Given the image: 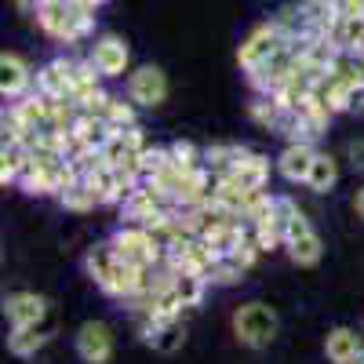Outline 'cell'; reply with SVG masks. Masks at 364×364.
<instances>
[{
  "label": "cell",
  "instance_id": "cell-1",
  "mask_svg": "<svg viewBox=\"0 0 364 364\" xmlns=\"http://www.w3.org/2000/svg\"><path fill=\"white\" fill-rule=\"evenodd\" d=\"M302 55H306V37H291V41H284L269 58H262L259 66L248 70V84H252V91H255V95H277V91L284 87V80L291 77V70L302 63Z\"/></svg>",
  "mask_w": 364,
  "mask_h": 364
},
{
  "label": "cell",
  "instance_id": "cell-2",
  "mask_svg": "<svg viewBox=\"0 0 364 364\" xmlns=\"http://www.w3.org/2000/svg\"><path fill=\"white\" fill-rule=\"evenodd\" d=\"M233 331L248 350H262V346L273 343V336H277V314H273L266 302H248V306H240L233 314Z\"/></svg>",
  "mask_w": 364,
  "mask_h": 364
},
{
  "label": "cell",
  "instance_id": "cell-3",
  "mask_svg": "<svg viewBox=\"0 0 364 364\" xmlns=\"http://www.w3.org/2000/svg\"><path fill=\"white\" fill-rule=\"evenodd\" d=\"M109 240H113L117 255L124 259V262H132V266L154 269L157 262H164V259H161V252H157V245H154V237H149V230H146V226L120 223V226H117V233H113Z\"/></svg>",
  "mask_w": 364,
  "mask_h": 364
},
{
  "label": "cell",
  "instance_id": "cell-4",
  "mask_svg": "<svg viewBox=\"0 0 364 364\" xmlns=\"http://www.w3.org/2000/svg\"><path fill=\"white\" fill-rule=\"evenodd\" d=\"M288 37H284V29L277 26V22H259L255 29H252V33L245 37V41H240V51H237V63H240V70H252V66H259L262 63V58H269L273 51H277L281 44H284Z\"/></svg>",
  "mask_w": 364,
  "mask_h": 364
},
{
  "label": "cell",
  "instance_id": "cell-5",
  "mask_svg": "<svg viewBox=\"0 0 364 364\" xmlns=\"http://www.w3.org/2000/svg\"><path fill=\"white\" fill-rule=\"evenodd\" d=\"M284 248H288V255H291V262L295 266H317L321 262V237H317V230L310 226V219L299 215L288 223V233H284Z\"/></svg>",
  "mask_w": 364,
  "mask_h": 364
},
{
  "label": "cell",
  "instance_id": "cell-6",
  "mask_svg": "<svg viewBox=\"0 0 364 364\" xmlns=\"http://www.w3.org/2000/svg\"><path fill=\"white\" fill-rule=\"evenodd\" d=\"M128 99L142 109H154L168 99V77L157 66H139L135 73H128Z\"/></svg>",
  "mask_w": 364,
  "mask_h": 364
},
{
  "label": "cell",
  "instance_id": "cell-7",
  "mask_svg": "<svg viewBox=\"0 0 364 364\" xmlns=\"http://www.w3.org/2000/svg\"><path fill=\"white\" fill-rule=\"evenodd\" d=\"M77 353L84 364H106L113 357V331L102 321H87L77 331Z\"/></svg>",
  "mask_w": 364,
  "mask_h": 364
},
{
  "label": "cell",
  "instance_id": "cell-8",
  "mask_svg": "<svg viewBox=\"0 0 364 364\" xmlns=\"http://www.w3.org/2000/svg\"><path fill=\"white\" fill-rule=\"evenodd\" d=\"M26 91H33V70L26 66V58L15 55V51H4L0 55V95L8 102L22 99Z\"/></svg>",
  "mask_w": 364,
  "mask_h": 364
},
{
  "label": "cell",
  "instance_id": "cell-9",
  "mask_svg": "<svg viewBox=\"0 0 364 364\" xmlns=\"http://www.w3.org/2000/svg\"><path fill=\"white\" fill-rule=\"evenodd\" d=\"M87 58L99 66L102 77H124L128 73V63H132V51H128V44L120 41V37L106 33V37L95 41V48H91Z\"/></svg>",
  "mask_w": 364,
  "mask_h": 364
},
{
  "label": "cell",
  "instance_id": "cell-10",
  "mask_svg": "<svg viewBox=\"0 0 364 364\" xmlns=\"http://www.w3.org/2000/svg\"><path fill=\"white\" fill-rule=\"evenodd\" d=\"M33 87L48 99H73V80H70V58H51L33 73Z\"/></svg>",
  "mask_w": 364,
  "mask_h": 364
},
{
  "label": "cell",
  "instance_id": "cell-11",
  "mask_svg": "<svg viewBox=\"0 0 364 364\" xmlns=\"http://www.w3.org/2000/svg\"><path fill=\"white\" fill-rule=\"evenodd\" d=\"M226 178H233L237 186H245V190H266V182H269V161L262 154H252V149L237 146V168Z\"/></svg>",
  "mask_w": 364,
  "mask_h": 364
},
{
  "label": "cell",
  "instance_id": "cell-12",
  "mask_svg": "<svg viewBox=\"0 0 364 364\" xmlns=\"http://www.w3.org/2000/svg\"><path fill=\"white\" fill-rule=\"evenodd\" d=\"M314 161H317V146L314 142H288L281 149V157H277V171L288 182H306Z\"/></svg>",
  "mask_w": 364,
  "mask_h": 364
},
{
  "label": "cell",
  "instance_id": "cell-13",
  "mask_svg": "<svg viewBox=\"0 0 364 364\" xmlns=\"http://www.w3.org/2000/svg\"><path fill=\"white\" fill-rule=\"evenodd\" d=\"M4 314L11 321V328H26V324H41L48 314V302L33 291H15L4 299Z\"/></svg>",
  "mask_w": 364,
  "mask_h": 364
},
{
  "label": "cell",
  "instance_id": "cell-14",
  "mask_svg": "<svg viewBox=\"0 0 364 364\" xmlns=\"http://www.w3.org/2000/svg\"><path fill=\"white\" fill-rule=\"evenodd\" d=\"M324 353L331 364H357L364 357V343L353 328H331L324 339Z\"/></svg>",
  "mask_w": 364,
  "mask_h": 364
},
{
  "label": "cell",
  "instance_id": "cell-15",
  "mask_svg": "<svg viewBox=\"0 0 364 364\" xmlns=\"http://www.w3.org/2000/svg\"><path fill=\"white\" fill-rule=\"evenodd\" d=\"M70 80H73V99L84 106L95 91H102V73L91 58H70Z\"/></svg>",
  "mask_w": 364,
  "mask_h": 364
},
{
  "label": "cell",
  "instance_id": "cell-16",
  "mask_svg": "<svg viewBox=\"0 0 364 364\" xmlns=\"http://www.w3.org/2000/svg\"><path fill=\"white\" fill-rule=\"evenodd\" d=\"M84 182H87L91 190H95L99 204H120V186H117V168H113V164L99 161L95 168L84 175Z\"/></svg>",
  "mask_w": 364,
  "mask_h": 364
},
{
  "label": "cell",
  "instance_id": "cell-17",
  "mask_svg": "<svg viewBox=\"0 0 364 364\" xmlns=\"http://www.w3.org/2000/svg\"><path fill=\"white\" fill-rule=\"evenodd\" d=\"M328 41L339 51H364V15H343L328 33Z\"/></svg>",
  "mask_w": 364,
  "mask_h": 364
},
{
  "label": "cell",
  "instance_id": "cell-18",
  "mask_svg": "<svg viewBox=\"0 0 364 364\" xmlns=\"http://www.w3.org/2000/svg\"><path fill=\"white\" fill-rule=\"evenodd\" d=\"M29 146H22V142H4L0 146V182H4V186H18V175L29 168Z\"/></svg>",
  "mask_w": 364,
  "mask_h": 364
},
{
  "label": "cell",
  "instance_id": "cell-19",
  "mask_svg": "<svg viewBox=\"0 0 364 364\" xmlns=\"http://www.w3.org/2000/svg\"><path fill=\"white\" fill-rule=\"evenodd\" d=\"M117 248H113V240H99L95 248H87V255H84V269H87V277L95 281V284H102L109 273H113V266H117Z\"/></svg>",
  "mask_w": 364,
  "mask_h": 364
},
{
  "label": "cell",
  "instance_id": "cell-20",
  "mask_svg": "<svg viewBox=\"0 0 364 364\" xmlns=\"http://www.w3.org/2000/svg\"><path fill=\"white\" fill-rule=\"evenodd\" d=\"M336 182H339V161L331 157V154H321V149H317V161H314V168H310L306 186H310L314 193H328Z\"/></svg>",
  "mask_w": 364,
  "mask_h": 364
},
{
  "label": "cell",
  "instance_id": "cell-21",
  "mask_svg": "<svg viewBox=\"0 0 364 364\" xmlns=\"http://www.w3.org/2000/svg\"><path fill=\"white\" fill-rule=\"evenodd\" d=\"M48 343V336L41 331V324H26V328H11V336H8V350L15 357H33L41 346Z\"/></svg>",
  "mask_w": 364,
  "mask_h": 364
},
{
  "label": "cell",
  "instance_id": "cell-22",
  "mask_svg": "<svg viewBox=\"0 0 364 364\" xmlns=\"http://www.w3.org/2000/svg\"><path fill=\"white\" fill-rule=\"evenodd\" d=\"M248 117L255 120V124H262V128H269V132H277L281 117H284V106L273 99V95H255L252 106H248Z\"/></svg>",
  "mask_w": 364,
  "mask_h": 364
},
{
  "label": "cell",
  "instance_id": "cell-23",
  "mask_svg": "<svg viewBox=\"0 0 364 364\" xmlns=\"http://www.w3.org/2000/svg\"><path fill=\"white\" fill-rule=\"evenodd\" d=\"M58 204H63L66 211H91V208H99V197L84 178H77L73 186H66L63 193H58Z\"/></svg>",
  "mask_w": 364,
  "mask_h": 364
},
{
  "label": "cell",
  "instance_id": "cell-24",
  "mask_svg": "<svg viewBox=\"0 0 364 364\" xmlns=\"http://www.w3.org/2000/svg\"><path fill=\"white\" fill-rule=\"evenodd\" d=\"M204 168L215 178H226L237 168V146H208L204 149Z\"/></svg>",
  "mask_w": 364,
  "mask_h": 364
},
{
  "label": "cell",
  "instance_id": "cell-25",
  "mask_svg": "<svg viewBox=\"0 0 364 364\" xmlns=\"http://www.w3.org/2000/svg\"><path fill=\"white\" fill-rule=\"evenodd\" d=\"M204 288H208V281L200 277V273H178L175 277V295L186 302V310H193V306L204 302Z\"/></svg>",
  "mask_w": 364,
  "mask_h": 364
},
{
  "label": "cell",
  "instance_id": "cell-26",
  "mask_svg": "<svg viewBox=\"0 0 364 364\" xmlns=\"http://www.w3.org/2000/svg\"><path fill=\"white\" fill-rule=\"evenodd\" d=\"M171 164V146H146L142 149V157H139V171L149 178V175H157L161 168Z\"/></svg>",
  "mask_w": 364,
  "mask_h": 364
},
{
  "label": "cell",
  "instance_id": "cell-27",
  "mask_svg": "<svg viewBox=\"0 0 364 364\" xmlns=\"http://www.w3.org/2000/svg\"><path fill=\"white\" fill-rule=\"evenodd\" d=\"M240 277H245V269H237L226 255H219L215 262H211V269H208V284H219V288H226V284H237Z\"/></svg>",
  "mask_w": 364,
  "mask_h": 364
},
{
  "label": "cell",
  "instance_id": "cell-28",
  "mask_svg": "<svg viewBox=\"0 0 364 364\" xmlns=\"http://www.w3.org/2000/svg\"><path fill=\"white\" fill-rule=\"evenodd\" d=\"M182 339H186V336H182L178 321H171V324H161V328H157V336L149 339V346L161 350V353H175V350L182 346Z\"/></svg>",
  "mask_w": 364,
  "mask_h": 364
},
{
  "label": "cell",
  "instance_id": "cell-29",
  "mask_svg": "<svg viewBox=\"0 0 364 364\" xmlns=\"http://www.w3.org/2000/svg\"><path fill=\"white\" fill-rule=\"evenodd\" d=\"M171 161L178 164V168H200L204 164V149H197L193 142H186V139H178V142H171Z\"/></svg>",
  "mask_w": 364,
  "mask_h": 364
},
{
  "label": "cell",
  "instance_id": "cell-30",
  "mask_svg": "<svg viewBox=\"0 0 364 364\" xmlns=\"http://www.w3.org/2000/svg\"><path fill=\"white\" fill-rule=\"evenodd\" d=\"M109 124L113 128H128V124H139V117H135V102L132 99H117L113 95V102H109Z\"/></svg>",
  "mask_w": 364,
  "mask_h": 364
},
{
  "label": "cell",
  "instance_id": "cell-31",
  "mask_svg": "<svg viewBox=\"0 0 364 364\" xmlns=\"http://www.w3.org/2000/svg\"><path fill=\"white\" fill-rule=\"evenodd\" d=\"M346 157L353 161V168H364V142H350L346 146Z\"/></svg>",
  "mask_w": 364,
  "mask_h": 364
},
{
  "label": "cell",
  "instance_id": "cell-32",
  "mask_svg": "<svg viewBox=\"0 0 364 364\" xmlns=\"http://www.w3.org/2000/svg\"><path fill=\"white\" fill-rule=\"evenodd\" d=\"M15 4H18V11H22V15L37 18V11H41V4H44V0H15Z\"/></svg>",
  "mask_w": 364,
  "mask_h": 364
},
{
  "label": "cell",
  "instance_id": "cell-33",
  "mask_svg": "<svg viewBox=\"0 0 364 364\" xmlns=\"http://www.w3.org/2000/svg\"><path fill=\"white\" fill-rule=\"evenodd\" d=\"M353 211L364 219V186H360V190H357V197H353Z\"/></svg>",
  "mask_w": 364,
  "mask_h": 364
},
{
  "label": "cell",
  "instance_id": "cell-34",
  "mask_svg": "<svg viewBox=\"0 0 364 364\" xmlns=\"http://www.w3.org/2000/svg\"><path fill=\"white\" fill-rule=\"evenodd\" d=\"M360 55H364V51H360Z\"/></svg>",
  "mask_w": 364,
  "mask_h": 364
}]
</instances>
